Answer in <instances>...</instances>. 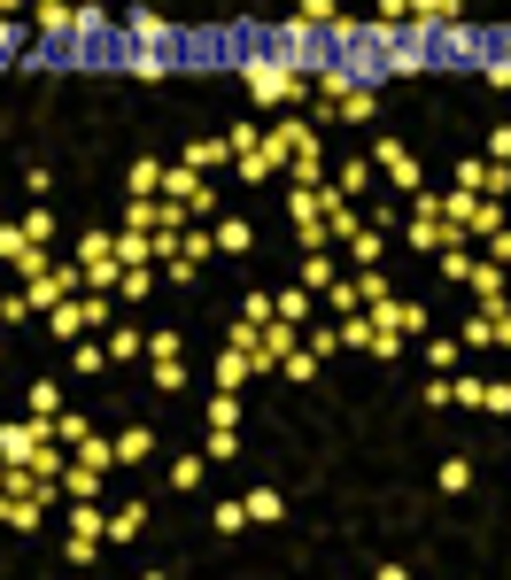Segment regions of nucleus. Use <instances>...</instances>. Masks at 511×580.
Instances as JSON below:
<instances>
[{"instance_id": "obj_1", "label": "nucleus", "mask_w": 511, "mask_h": 580, "mask_svg": "<svg viewBox=\"0 0 511 580\" xmlns=\"http://www.w3.org/2000/svg\"><path fill=\"white\" fill-rule=\"evenodd\" d=\"M241 86L256 109H295V101H310V70H295L287 55H271V47H256V55L241 62Z\"/></svg>"}, {"instance_id": "obj_2", "label": "nucleus", "mask_w": 511, "mask_h": 580, "mask_svg": "<svg viewBox=\"0 0 511 580\" xmlns=\"http://www.w3.org/2000/svg\"><path fill=\"white\" fill-rule=\"evenodd\" d=\"M109 39H124V16H109V8H78V24H70V39H62V62L101 70V62H109Z\"/></svg>"}, {"instance_id": "obj_3", "label": "nucleus", "mask_w": 511, "mask_h": 580, "mask_svg": "<svg viewBox=\"0 0 511 580\" xmlns=\"http://www.w3.org/2000/svg\"><path fill=\"white\" fill-rule=\"evenodd\" d=\"M372 39H380V78H419V70H434V31L426 24L372 31Z\"/></svg>"}, {"instance_id": "obj_4", "label": "nucleus", "mask_w": 511, "mask_h": 580, "mask_svg": "<svg viewBox=\"0 0 511 580\" xmlns=\"http://www.w3.org/2000/svg\"><path fill=\"white\" fill-rule=\"evenodd\" d=\"M117 318V302H101V294H70V302H55V310H47V333H55V341H78V333H93V325H109Z\"/></svg>"}, {"instance_id": "obj_5", "label": "nucleus", "mask_w": 511, "mask_h": 580, "mask_svg": "<svg viewBox=\"0 0 511 580\" xmlns=\"http://www.w3.org/2000/svg\"><path fill=\"white\" fill-rule=\"evenodd\" d=\"M163 194H171V202H186V217H194V225H202V217H217V186H210V171H194V163L163 171Z\"/></svg>"}, {"instance_id": "obj_6", "label": "nucleus", "mask_w": 511, "mask_h": 580, "mask_svg": "<svg viewBox=\"0 0 511 580\" xmlns=\"http://www.w3.org/2000/svg\"><path fill=\"white\" fill-rule=\"evenodd\" d=\"M372 171L388 178L395 194H419V186H426V178H419V155H411V147H403V140H388V132L372 140Z\"/></svg>"}, {"instance_id": "obj_7", "label": "nucleus", "mask_w": 511, "mask_h": 580, "mask_svg": "<svg viewBox=\"0 0 511 580\" xmlns=\"http://www.w3.org/2000/svg\"><path fill=\"white\" fill-rule=\"evenodd\" d=\"M78 271H86V287H117L124 279L117 240H109V232H86V240H78Z\"/></svg>"}, {"instance_id": "obj_8", "label": "nucleus", "mask_w": 511, "mask_h": 580, "mask_svg": "<svg viewBox=\"0 0 511 580\" xmlns=\"http://www.w3.org/2000/svg\"><path fill=\"white\" fill-rule=\"evenodd\" d=\"M47 503H55V488H0V526L31 534V526L47 519Z\"/></svg>"}, {"instance_id": "obj_9", "label": "nucleus", "mask_w": 511, "mask_h": 580, "mask_svg": "<svg viewBox=\"0 0 511 580\" xmlns=\"http://www.w3.org/2000/svg\"><path fill=\"white\" fill-rule=\"evenodd\" d=\"M124 39H132V47H155V55H171V47H179V24L155 16V8H124Z\"/></svg>"}, {"instance_id": "obj_10", "label": "nucleus", "mask_w": 511, "mask_h": 580, "mask_svg": "<svg viewBox=\"0 0 511 580\" xmlns=\"http://www.w3.org/2000/svg\"><path fill=\"white\" fill-rule=\"evenodd\" d=\"M434 62H488V39L465 24H442L434 31Z\"/></svg>"}, {"instance_id": "obj_11", "label": "nucleus", "mask_w": 511, "mask_h": 580, "mask_svg": "<svg viewBox=\"0 0 511 580\" xmlns=\"http://www.w3.org/2000/svg\"><path fill=\"white\" fill-rule=\"evenodd\" d=\"M70 24H78V0H31V31L39 39H70Z\"/></svg>"}, {"instance_id": "obj_12", "label": "nucleus", "mask_w": 511, "mask_h": 580, "mask_svg": "<svg viewBox=\"0 0 511 580\" xmlns=\"http://www.w3.org/2000/svg\"><path fill=\"white\" fill-rule=\"evenodd\" d=\"M101 348H109V364H132V356H148V333L132 318H109V333H101Z\"/></svg>"}, {"instance_id": "obj_13", "label": "nucleus", "mask_w": 511, "mask_h": 580, "mask_svg": "<svg viewBox=\"0 0 511 580\" xmlns=\"http://www.w3.org/2000/svg\"><path fill=\"white\" fill-rule=\"evenodd\" d=\"M210 240H217V256H248V248H256V225H248V217H225V209H217Z\"/></svg>"}, {"instance_id": "obj_14", "label": "nucleus", "mask_w": 511, "mask_h": 580, "mask_svg": "<svg viewBox=\"0 0 511 580\" xmlns=\"http://www.w3.org/2000/svg\"><path fill=\"white\" fill-rule=\"evenodd\" d=\"M186 163H194V171H233V140H225V132H202V140L186 147Z\"/></svg>"}, {"instance_id": "obj_15", "label": "nucleus", "mask_w": 511, "mask_h": 580, "mask_svg": "<svg viewBox=\"0 0 511 580\" xmlns=\"http://www.w3.org/2000/svg\"><path fill=\"white\" fill-rule=\"evenodd\" d=\"M287 186H326V147H318V140L287 155Z\"/></svg>"}, {"instance_id": "obj_16", "label": "nucleus", "mask_w": 511, "mask_h": 580, "mask_svg": "<svg viewBox=\"0 0 511 580\" xmlns=\"http://www.w3.org/2000/svg\"><path fill=\"white\" fill-rule=\"evenodd\" d=\"M217 387H233V395H241V387H248V379H256V356H248V348H233V341H225V356H217Z\"/></svg>"}, {"instance_id": "obj_17", "label": "nucleus", "mask_w": 511, "mask_h": 580, "mask_svg": "<svg viewBox=\"0 0 511 580\" xmlns=\"http://www.w3.org/2000/svg\"><path fill=\"white\" fill-rule=\"evenodd\" d=\"M504 271H511V263H496V256H473V271H465V287L481 294V302H504Z\"/></svg>"}, {"instance_id": "obj_18", "label": "nucleus", "mask_w": 511, "mask_h": 580, "mask_svg": "<svg viewBox=\"0 0 511 580\" xmlns=\"http://www.w3.org/2000/svg\"><path fill=\"white\" fill-rule=\"evenodd\" d=\"M55 495H70V503H93V495H101V472H93V464H62V480H55Z\"/></svg>"}, {"instance_id": "obj_19", "label": "nucleus", "mask_w": 511, "mask_h": 580, "mask_svg": "<svg viewBox=\"0 0 511 580\" xmlns=\"http://www.w3.org/2000/svg\"><path fill=\"white\" fill-rule=\"evenodd\" d=\"M333 279H341V263H333V248H302V287H310V294H326Z\"/></svg>"}, {"instance_id": "obj_20", "label": "nucleus", "mask_w": 511, "mask_h": 580, "mask_svg": "<svg viewBox=\"0 0 511 580\" xmlns=\"http://www.w3.org/2000/svg\"><path fill=\"white\" fill-rule=\"evenodd\" d=\"M124 70H132V78H148V86H155V78H171V55H155V47H132V39H124Z\"/></svg>"}, {"instance_id": "obj_21", "label": "nucleus", "mask_w": 511, "mask_h": 580, "mask_svg": "<svg viewBox=\"0 0 511 580\" xmlns=\"http://www.w3.org/2000/svg\"><path fill=\"white\" fill-rule=\"evenodd\" d=\"M411 24H426V31L465 24V0H411Z\"/></svg>"}, {"instance_id": "obj_22", "label": "nucleus", "mask_w": 511, "mask_h": 580, "mask_svg": "<svg viewBox=\"0 0 511 580\" xmlns=\"http://www.w3.org/2000/svg\"><path fill=\"white\" fill-rule=\"evenodd\" d=\"M70 457H78V464H93V472H109V464H117V441H101V434L86 426V434L70 441Z\"/></svg>"}, {"instance_id": "obj_23", "label": "nucleus", "mask_w": 511, "mask_h": 580, "mask_svg": "<svg viewBox=\"0 0 511 580\" xmlns=\"http://www.w3.org/2000/svg\"><path fill=\"white\" fill-rule=\"evenodd\" d=\"M155 457V426H124L117 434V464H148Z\"/></svg>"}, {"instance_id": "obj_24", "label": "nucleus", "mask_w": 511, "mask_h": 580, "mask_svg": "<svg viewBox=\"0 0 511 580\" xmlns=\"http://www.w3.org/2000/svg\"><path fill=\"white\" fill-rule=\"evenodd\" d=\"M155 279H163V271H155V263H124L117 294H124V302H148V294H155Z\"/></svg>"}, {"instance_id": "obj_25", "label": "nucleus", "mask_w": 511, "mask_h": 580, "mask_svg": "<svg viewBox=\"0 0 511 580\" xmlns=\"http://www.w3.org/2000/svg\"><path fill=\"white\" fill-rule=\"evenodd\" d=\"M341 248H349V263H380V248H388V232H380V225H357L349 240H341Z\"/></svg>"}, {"instance_id": "obj_26", "label": "nucleus", "mask_w": 511, "mask_h": 580, "mask_svg": "<svg viewBox=\"0 0 511 580\" xmlns=\"http://www.w3.org/2000/svg\"><path fill=\"white\" fill-rule=\"evenodd\" d=\"M457 341H465V348H496V310H488V302H481L473 318L457 325Z\"/></svg>"}, {"instance_id": "obj_27", "label": "nucleus", "mask_w": 511, "mask_h": 580, "mask_svg": "<svg viewBox=\"0 0 511 580\" xmlns=\"http://www.w3.org/2000/svg\"><path fill=\"white\" fill-rule=\"evenodd\" d=\"M333 325H341V348H372V333H380L372 310H349V318H333Z\"/></svg>"}, {"instance_id": "obj_28", "label": "nucleus", "mask_w": 511, "mask_h": 580, "mask_svg": "<svg viewBox=\"0 0 511 580\" xmlns=\"http://www.w3.org/2000/svg\"><path fill=\"white\" fill-rule=\"evenodd\" d=\"M271 302H279V318H295V325L318 318V294H310V287H287V294H271Z\"/></svg>"}, {"instance_id": "obj_29", "label": "nucleus", "mask_w": 511, "mask_h": 580, "mask_svg": "<svg viewBox=\"0 0 511 580\" xmlns=\"http://www.w3.org/2000/svg\"><path fill=\"white\" fill-rule=\"evenodd\" d=\"M372 155H357V163H341V178H333V186H341V194H349V202H357V194H372Z\"/></svg>"}, {"instance_id": "obj_30", "label": "nucleus", "mask_w": 511, "mask_h": 580, "mask_svg": "<svg viewBox=\"0 0 511 580\" xmlns=\"http://www.w3.org/2000/svg\"><path fill=\"white\" fill-rule=\"evenodd\" d=\"M426 364H434V372H457V364H465V341H457V333H434V341H426Z\"/></svg>"}, {"instance_id": "obj_31", "label": "nucleus", "mask_w": 511, "mask_h": 580, "mask_svg": "<svg viewBox=\"0 0 511 580\" xmlns=\"http://www.w3.org/2000/svg\"><path fill=\"white\" fill-rule=\"evenodd\" d=\"M202 472H210V457H202V449H186V457H171V488H202Z\"/></svg>"}, {"instance_id": "obj_32", "label": "nucleus", "mask_w": 511, "mask_h": 580, "mask_svg": "<svg viewBox=\"0 0 511 580\" xmlns=\"http://www.w3.org/2000/svg\"><path fill=\"white\" fill-rule=\"evenodd\" d=\"M70 534H78V542H109V519H101L93 503H70Z\"/></svg>"}, {"instance_id": "obj_33", "label": "nucleus", "mask_w": 511, "mask_h": 580, "mask_svg": "<svg viewBox=\"0 0 511 580\" xmlns=\"http://www.w3.org/2000/svg\"><path fill=\"white\" fill-rule=\"evenodd\" d=\"M140 526H148V503H117V511H109V542H132Z\"/></svg>"}, {"instance_id": "obj_34", "label": "nucleus", "mask_w": 511, "mask_h": 580, "mask_svg": "<svg viewBox=\"0 0 511 580\" xmlns=\"http://www.w3.org/2000/svg\"><path fill=\"white\" fill-rule=\"evenodd\" d=\"M364 24H372V31H403V24H411V0H372Z\"/></svg>"}, {"instance_id": "obj_35", "label": "nucleus", "mask_w": 511, "mask_h": 580, "mask_svg": "<svg viewBox=\"0 0 511 580\" xmlns=\"http://www.w3.org/2000/svg\"><path fill=\"white\" fill-rule=\"evenodd\" d=\"M333 16H341V0H295V24L302 31H326Z\"/></svg>"}, {"instance_id": "obj_36", "label": "nucleus", "mask_w": 511, "mask_h": 580, "mask_svg": "<svg viewBox=\"0 0 511 580\" xmlns=\"http://www.w3.org/2000/svg\"><path fill=\"white\" fill-rule=\"evenodd\" d=\"M302 348H310V356L326 364L333 348H341V325H318V318H310V325H302Z\"/></svg>"}, {"instance_id": "obj_37", "label": "nucleus", "mask_w": 511, "mask_h": 580, "mask_svg": "<svg viewBox=\"0 0 511 580\" xmlns=\"http://www.w3.org/2000/svg\"><path fill=\"white\" fill-rule=\"evenodd\" d=\"M148 379L163 387V395H179V387H186V356H155V364H148Z\"/></svg>"}, {"instance_id": "obj_38", "label": "nucleus", "mask_w": 511, "mask_h": 580, "mask_svg": "<svg viewBox=\"0 0 511 580\" xmlns=\"http://www.w3.org/2000/svg\"><path fill=\"white\" fill-rule=\"evenodd\" d=\"M333 116H341V124H364V116H380V93H372V86H357V93H349V101H341Z\"/></svg>"}, {"instance_id": "obj_39", "label": "nucleus", "mask_w": 511, "mask_h": 580, "mask_svg": "<svg viewBox=\"0 0 511 580\" xmlns=\"http://www.w3.org/2000/svg\"><path fill=\"white\" fill-rule=\"evenodd\" d=\"M31 418H62V387L55 379H31Z\"/></svg>"}, {"instance_id": "obj_40", "label": "nucleus", "mask_w": 511, "mask_h": 580, "mask_svg": "<svg viewBox=\"0 0 511 580\" xmlns=\"http://www.w3.org/2000/svg\"><path fill=\"white\" fill-rule=\"evenodd\" d=\"M24 318H39V310H31V294H24V287H8V294H0V325L16 333V325H24Z\"/></svg>"}, {"instance_id": "obj_41", "label": "nucleus", "mask_w": 511, "mask_h": 580, "mask_svg": "<svg viewBox=\"0 0 511 580\" xmlns=\"http://www.w3.org/2000/svg\"><path fill=\"white\" fill-rule=\"evenodd\" d=\"M326 310H333V318H349V310H364L357 279H333V287H326Z\"/></svg>"}, {"instance_id": "obj_42", "label": "nucleus", "mask_w": 511, "mask_h": 580, "mask_svg": "<svg viewBox=\"0 0 511 580\" xmlns=\"http://www.w3.org/2000/svg\"><path fill=\"white\" fill-rule=\"evenodd\" d=\"M241 503H248V519H264V526L279 519V511H287V495H271V488H248Z\"/></svg>"}, {"instance_id": "obj_43", "label": "nucleus", "mask_w": 511, "mask_h": 580, "mask_svg": "<svg viewBox=\"0 0 511 580\" xmlns=\"http://www.w3.org/2000/svg\"><path fill=\"white\" fill-rule=\"evenodd\" d=\"M450 403L481 410V403H488V379H465V372H450Z\"/></svg>"}, {"instance_id": "obj_44", "label": "nucleus", "mask_w": 511, "mask_h": 580, "mask_svg": "<svg viewBox=\"0 0 511 580\" xmlns=\"http://www.w3.org/2000/svg\"><path fill=\"white\" fill-rule=\"evenodd\" d=\"M210 426H241V395H233V387L210 395Z\"/></svg>"}, {"instance_id": "obj_45", "label": "nucleus", "mask_w": 511, "mask_h": 580, "mask_svg": "<svg viewBox=\"0 0 511 580\" xmlns=\"http://www.w3.org/2000/svg\"><path fill=\"white\" fill-rule=\"evenodd\" d=\"M210 526H217V534H241V526H248V503H241V495H233V503H217Z\"/></svg>"}, {"instance_id": "obj_46", "label": "nucleus", "mask_w": 511, "mask_h": 580, "mask_svg": "<svg viewBox=\"0 0 511 580\" xmlns=\"http://www.w3.org/2000/svg\"><path fill=\"white\" fill-rule=\"evenodd\" d=\"M450 186H473V194H481V186H488V155H465V163L450 171Z\"/></svg>"}, {"instance_id": "obj_47", "label": "nucleus", "mask_w": 511, "mask_h": 580, "mask_svg": "<svg viewBox=\"0 0 511 580\" xmlns=\"http://www.w3.org/2000/svg\"><path fill=\"white\" fill-rule=\"evenodd\" d=\"M473 488V464L465 457H442V495H465Z\"/></svg>"}, {"instance_id": "obj_48", "label": "nucleus", "mask_w": 511, "mask_h": 580, "mask_svg": "<svg viewBox=\"0 0 511 580\" xmlns=\"http://www.w3.org/2000/svg\"><path fill=\"white\" fill-rule=\"evenodd\" d=\"M202 457H241V426H210V449Z\"/></svg>"}, {"instance_id": "obj_49", "label": "nucleus", "mask_w": 511, "mask_h": 580, "mask_svg": "<svg viewBox=\"0 0 511 580\" xmlns=\"http://www.w3.org/2000/svg\"><path fill=\"white\" fill-rule=\"evenodd\" d=\"M70 372H109V348H101V341H86L78 356H70Z\"/></svg>"}, {"instance_id": "obj_50", "label": "nucleus", "mask_w": 511, "mask_h": 580, "mask_svg": "<svg viewBox=\"0 0 511 580\" xmlns=\"http://www.w3.org/2000/svg\"><path fill=\"white\" fill-rule=\"evenodd\" d=\"M24 232H31V240H39V248H55V240H62V232H55V217H47V209H31V217H24Z\"/></svg>"}, {"instance_id": "obj_51", "label": "nucleus", "mask_w": 511, "mask_h": 580, "mask_svg": "<svg viewBox=\"0 0 511 580\" xmlns=\"http://www.w3.org/2000/svg\"><path fill=\"white\" fill-rule=\"evenodd\" d=\"M124 194H163V171H155V163H132V186H124Z\"/></svg>"}, {"instance_id": "obj_52", "label": "nucleus", "mask_w": 511, "mask_h": 580, "mask_svg": "<svg viewBox=\"0 0 511 580\" xmlns=\"http://www.w3.org/2000/svg\"><path fill=\"white\" fill-rule=\"evenodd\" d=\"M8 55H24V31H16V16H0V70H8Z\"/></svg>"}, {"instance_id": "obj_53", "label": "nucleus", "mask_w": 511, "mask_h": 580, "mask_svg": "<svg viewBox=\"0 0 511 580\" xmlns=\"http://www.w3.org/2000/svg\"><path fill=\"white\" fill-rule=\"evenodd\" d=\"M481 78H488L496 93H511V55H488V62H481Z\"/></svg>"}, {"instance_id": "obj_54", "label": "nucleus", "mask_w": 511, "mask_h": 580, "mask_svg": "<svg viewBox=\"0 0 511 580\" xmlns=\"http://www.w3.org/2000/svg\"><path fill=\"white\" fill-rule=\"evenodd\" d=\"M279 372H287V379H318V356H310V348H295V356H287Z\"/></svg>"}, {"instance_id": "obj_55", "label": "nucleus", "mask_w": 511, "mask_h": 580, "mask_svg": "<svg viewBox=\"0 0 511 580\" xmlns=\"http://www.w3.org/2000/svg\"><path fill=\"white\" fill-rule=\"evenodd\" d=\"M488 163H511V124H496V132H488Z\"/></svg>"}, {"instance_id": "obj_56", "label": "nucleus", "mask_w": 511, "mask_h": 580, "mask_svg": "<svg viewBox=\"0 0 511 580\" xmlns=\"http://www.w3.org/2000/svg\"><path fill=\"white\" fill-rule=\"evenodd\" d=\"M496 310V348H511V302H488Z\"/></svg>"}, {"instance_id": "obj_57", "label": "nucleus", "mask_w": 511, "mask_h": 580, "mask_svg": "<svg viewBox=\"0 0 511 580\" xmlns=\"http://www.w3.org/2000/svg\"><path fill=\"white\" fill-rule=\"evenodd\" d=\"M16 8H24V0H0V16H16Z\"/></svg>"}, {"instance_id": "obj_58", "label": "nucleus", "mask_w": 511, "mask_h": 580, "mask_svg": "<svg viewBox=\"0 0 511 580\" xmlns=\"http://www.w3.org/2000/svg\"><path fill=\"white\" fill-rule=\"evenodd\" d=\"M0 356H8V341H0Z\"/></svg>"}, {"instance_id": "obj_59", "label": "nucleus", "mask_w": 511, "mask_h": 580, "mask_svg": "<svg viewBox=\"0 0 511 580\" xmlns=\"http://www.w3.org/2000/svg\"><path fill=\"white\" fill-rule=\"evenodd\" d=\"M504 395H511V379H504Z\"/></svg>"}]
</instances>
